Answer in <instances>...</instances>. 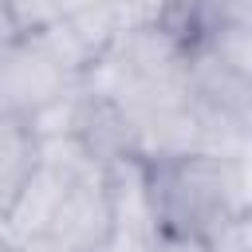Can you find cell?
I'll return each mask as SVG.
<instances>
[{"mask_svg":"<svg viewBox=\"0 0 252 252\" xmlns=\"http://www.w3.org/2000/svg\"><path fill=\"white\" fill-rule=\"evenodd\" d=\"M150 205L158 228L205 236L217 220L248 213V177L244 158L220 154H185L146 165Z\"/></svg>","mask_w":252,"mask_h":252,"instance_id":"cell-1","label":"cell"},{"mask_svg":"<svg viewBox=\"0 0 252 252\" xmlns=\"http://www.w3.org/2000/svg\"><path fill=\"white\" fill-rule=\"evenodd\" d=\"M110 220H114V213H110L106 161H91L67 185L47 228L24 248L28 252H106Z\"/></svg>","mask_w":252,"mask_h":252,"instance_id":"cell-2","label":"cell"},{"mask_svg":"<svg viewBox=\"0 0 252 252\" xmlns=\"http://www.w3.org/2000/svg\"><path fill=\"white\" fill-rule=\"evenodd\" d=\"M75 83L79 75L63 71L32 35H20L0 47V114L32 118Z\"/></svg>","mask_w":252,"mask_h":252,"instance_id":"cell-3","label":"cell"},{"mask_svg":"<svg viewBox=\"0 0 252 252\" xmlns=\"http://www.w3.org/2000/svg\"><path fill=\"white\" fill-rule=\"evenodd\" d=\"M39 165V134L20 114H0V217L20 197L24 181Z\"/></svg>","mask_w":252,"mask_h":252,"instance_id":"cell-4","label":"cell"},{"mask_svg":"<svg viewBox=\"0 0 252 252\" xmlns=\"http://www.w3.org/2000/svg\"><path fill=\"white\" fill-rule=\"evenodd\" d=\"M8 8H12V20H16L20 35L43 32L47 24H55V20H59L55 0H8Z\"/></svg>","mask_w":252,"mask_h":252,"instance_id":"cell-5","label":"cell"},{"mask_svg":"<svg viewBox=\"0 0 252 252\" xmlns=\"http://www.w3.org/2000/svg\"><path fill=\"white\" fill-rule=\"evenodd\" d=\"M142 252H209V248H205L201 236H185V232H165V228H158L154 240H150Z\"/></svg>","mask_w":252,"mask_h":252,"instance_id":"cell-6","label":"cell"},{"mask_svg":"<svg viewBox=\"0 0 252 252\" xmlns=\"http://www.w3.org/2000/svg\"><path fill=\"white\" fill-rule=\"evenodd\" d=\"M12 39H20V28H16V20H12L8 0H0V43H12Z\"/></svg>","mask_w":252,"mask_h":252,"instance_id":"cell-7","label":"cell"},{"mask_svg":"<svg viewBox=\"0 0 252 252\" xmlns=\"http://www.w3.org/2000/svg\"><path fill=\"white\" fill-rule=\"evenodd\" d=\"M91 4H98V0H55L59 16H71V12H79V8H91Z\"/></svg>","mask_w":252,"mask_h":252,"instance_id":"cell-8","label":"cell"},{"mask_svg":"<svg viewBox=\"0 0 252 252\" xmlns=\"http://www.w3.org/2000/svg\"><path fill=\"white\" fill-rule=\"evenodd\" d=\"M0 252H28V248H24V244H20V240H16V236L0 224Z\"/></svg>","mask_w":252,"mask_h":252,"instance_id":"cell-9","label":"cell"},{"mask_svg":"<svg viewBox=\"0 0 252 252\" xmlns=\"http://www.w3.org/2000/svg\"><path fill=\"white\" fill-rule=\"evenodd\" d=\"M0 47H4V43H0Z\"/></svg>","mask_w":252,"mask_h":252,"instance_id":"cell-10","label":"cell"}]
</instances>
